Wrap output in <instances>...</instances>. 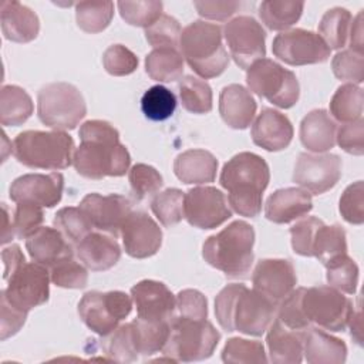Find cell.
<instances>
[{"label":"cell","mask_w":364,"mask_h":364,"mask_svg":"<svg viewBox=\"0 0 364 364\" xmlns=\"http://www.w3.org/2000/svg\"><path fill=\"white\" fill-rule=\"evenodd\" d=\"M340 213L343 219L351 225H363L364 222V183L363 181H357L348 185L338 205Z\"/></svg>","instance_id":"obj_55"},{"label":"cell","mask_w":364,"mask_h":364,"mask_svg":"<svg viewBox=\"0 0 364 364\" xmlns=\"http://www.w3.org/2000/svg\"><path fill=\"white\" fill-rule=\"evenodd\" d=\"M26 249L33 262H37L47 269L60 260L75 255L74 245H71L58 229L48 226H41L30 235L26 239Z\"/></svg>","instance_id":"obj_25"},{"label":"cell","mask_w":364,"mask_h":364,"mask_svg":"<svg viewBox=\"0 0 364 364\" xmlns=\"http://www.w3.org/2000/svg\"><path fill=\"white\" fill-rule=\"evenodd\" d=\"M112 17V1H80L75 4L77 24L85 33H101L109 26Z\"/></svg>","instance_id":"obj_41"},{"label":"cell","mask_w":364,"mask_h":364,"mask_svg":"<svg viewBox=\"0 0 364 364\" xmlns=\"http://www.w3.org/2000/svg\"><path fill=\"white\" fill-rule=\"evenodd\" d=\"M353 16L347 9L327 10L318 23V36L330 50H340L348 43Z\"/></svg>","instance_id":"obj_35"},{"label":"cell","mask_w":364,"mask_h":364,"mask_svg":"<svg viewBox=\"0 0 364 364\" xmlns=\"http://www.w3.org/2000/svg\"><path fill=\"white\" fill-rule=\"evenodd\" d=\"M303 9V1L266 0L259 6V17L269 30L287 31V28L299 21Z\"/></svg>","instance_id":"obj_34"},{"label":"cell","mask_w":364,"mask_h":364,"mask_svg":"<svg viewBox=\"0 0 364 364\" xmlns=\"http://www.w3.org/2000/svg\"><path fill=\"white\" fill-rule=\"evenodd\" d=\"M250 135L255 145L276 152L290 145L293 139V125L280 111L263 108L252 125Z\"/></svg>","instance_id":"obj_22"},{"label":"cell","mask_w":364,"mask_h":364,"mask_svg":"<svg viewBox=\"0 0 364 364\" xmlns=\"http://www.w3.org/2000/svg\"><path fill=\"white\" fill-rule=\"evenodd\" d=\"M218 159L213 154L205 149H188L179 154L173 162L176 178L186 183H209L216 178Z\"/></svg>","instance_id":"obj_29"},{"label":"cell","mask_w":364,"mask_h":364,"mask_svg":"<svg viewBox=\"0 0 364 364\" xmlns=\"http://www.w3.org/2000/svg\"><path fill=\"white\" fill-rule=\"evenodd\" d=\"M272 51L274 57L289 65H309L327 61L331 50L317 33L293 28L274 37Z\"/></svg>","instance_id":"obj_14"},{"label":"cell","mask_w":364,"mask_h":364,"mask_svg":"<svg viewBox=\"0 0 364 364\" xmlns=\"http://www.w3.org/2000/svg\"><path fill=\"white\" fill-rule=\"evenodd\" d=\"M256 108L253 95L240 84H229L220 91L219 114L225 124L233 129L247 128L255 118Z\"/></svg>","instance_id":"obj_27"},{"label":"cell","mask_w":364,"mask_h":364,"mask_svg":"<svg viewBox=\"0 0 364 364\" xmlns=\"http://www.w3.org/2000/svg\"><path fill=\"white\" fill-rule=\"evenodd\" d=\"M50 272L37 262H26L7 279L1 296L14 307L30 311L44 304L50 296Z\"/></svg>","instance_id":"obj_12"},{"label":"cell","mask_w":364,"mask_h":364,"mask_svg":"<svg viewBox=\"0 0 364 364\" xmlns=\"http://www.w3.org/2000/svg\"><path fill=\"white\" fill-rule=\"evenodd\" d=\"M87 114V105L80 90L64 81L50 82L37 94V115L54 131L74 129Z\"/></svg>","instance_id":"obj_8"},{"label":"cell","mask_w":364,"mask_h":364,"mask_svg":"<svg viewBox=\"0 0 364 364\" xmlns=\"http://www.w3.org/2000/svg\"><path fill=\"white\" fill-rule=\"evenodd\" d=\"M43 206L28 202H17L13 215V228L18 239H27L37 229L41 228L44 222Z\"/></svg>","instance_id":"obj_53"},{"label":"cell","mask_w":364,"mask_h":364,"mask_svg":"<svg viewBox=\"0 0 364 364\" xmlns=\"http://www.w3.org/2000/svg\"><path fill=\"white\" fill-rule=\"evenodd\" d=\"M350 48L364 54V40H363V11H360L355 18H353L350 28Z\"/></svg>","instance_id":"obj_62"},{"label":"cell","mask_w":364,"mask_h":364,"mask_svg":"<svg viewBox=\"0 0 364 364\" xmlns=\"http://www.w3.org/2000/svg\"><path fill=\"white\" fill-rule=\"evenodd\" d=\"M304 287L294 289L290 294H287L276 307V318L280 320L286 327L293 330H307L310 326L301 309V296Z\"/></svg>","instance_id":"obj_51"},{"label":"cell","mask_w":364,"mask_h":364,"mask_svg":"<svg viewBox=\"0 0 364 364\" xmlns=\"http://www.w3.org/2000/svg\"><path fill=\"white\" fill-rule=\"evenodd\" d=\"M331 68L338 80L361 84L364 81V54L351 48L343 50L333 57Z\"/></svg>","instance_id":"obj_52"},{"label":"cell","mask_w":364,"mask_h":364,"mask_svg":"<svg viewBox=\"0 0 364 364\" xmlns=\"http://www.w3.org/2000/svg\"><path fill=\"white\" fill-rule=\"evenodd\" d=\"M169 321H149L139 317L131 321L139 354L152 355L162 351L169 337Z\"/></svg>","instance_id":"obj_40"},{"label":"cell","mask_w":364,"mask_h":364,"mask_svg":"<svg viewBox=\"0 0 364 364\" xmlns=\"http://www.w3.org/2000/svg\"><path fill=\"white\" fill-rule=\"evenodd\" d=\"M193 6L200 17L209 18V20H216V21H223L233 16L239 7V1H232V0H216V1H193Z\"/></svg>","instance_id":"obj_59"},{"label":"cell","mask_w":364,"mask_h":364,"mask_svg":"<svg viewBox=\"0 0 364 364\" xmlns=\"http://www.w3.org/2000/svg\"><path fill=\"white\" fill-rule=\"evenodd\" d=\"M253 228L245 220H235L205 240L202 256L225 276L245 279L253 264Z\"/></svg>","instance_id":"obj_4"},{"label":"cell","mask_w":364,"mask_h":364,"mask_svg":"<svg viewBox=\"0 0 364 364\" xmlns=\"http://www.w3.org/2000/svg\"><path fill=\"white\" fill-rule=\"evenodd\" d=\"M101 348L111 361L132 363L138 358V347L132 323L118 326L109 334L102 336Z\"/></svg>","instance_id":"obj_36"},{"label":"cell","mask_w":364,"mask_h":364,"mask_svg":"<svg viewBox=\"0 0 364 364\" xmlns=\"http://www.w3.org/2000/svg\"><path fill=\"white\" fill-rule=\"evenodd\" d=\"M53 223H54V228L58 229L71 245H74V247L88 233L92 232V225L88 220V218L84 215V212L80 208H74V206L61 208L54 215Z\"/></svg>","instance_id":"obj_44"},{"label":"cell","mask_w":364,"mask_h":364,"mask_svg":"<svg viewBox=\"0 0 364 364\" xmlns=\"http://www.w3.org/2000/svg\"><path fill=\"white\" fill-rule=\"evenodd\" d=\"M63 191L64 176L60 172L26 173L10 185V199L53 208L61 200Z\"/></svg>","instance_id":"obj_20"},{"label":"cell","mask_w":364,"mask_h":364,"mask_svg":"<svg viewBox=\"0 0 364 364\" xmlns=\"http://www.w3.org/2000/svg\"><path fill=\"white\" fill-rule=\"evenodd\" d=\"M132 297L124 291H88L78 303L82 323L98 336H107L125 320L132 310Z\"/></svg>","instance_id":"obj_10"},{"label":"cell","mask_w":364,"mask_h":364,"mask_svg":"<svg viewBox=\"0 0 364 364\" xmlns=\"http://www.w3.org/2000/svg\"><path fill=\"white\" fill-rule=\"evenodd\" d=\"M34 111L31 97L18 85H3L0 91V122L4 127H18Z\"/></svg>","instance_id":"obj_32"},{"label":"cell","mask_w":364,"mask_h":364,"mask_svg":"<svg viewBox=\"0 0 364 364\" xmlns=\"http://www.w3.org/2000/svg\"><path fill=\"white\" fill-rule=\"evenodd\" d=\"M253 289L267 297L276 307L297 284L294 266L287 259H262L252 274Z\"/></svg>","instance_id":"obj_18"},{"label":"cell","mask_w":364,"mask_h":364,"mask_svg":"<svg viewBox=\"0 0 364 364\" xmlns=\"http://www.w3.org/2000/svg\"><path fill=\"white\" fill-rule=\"evenodd\" d=\"M223 36L235 63L247 70L255 61L266 55V31L256 18L250 16H237L228 21Z\"/></svg>","instance_id":"obj_13"},{"label":"cell","mask_w":364,"mask_h":364,"mask_svg":"<svg viewBox=\"0 0 364 364\" xmlns=\"http://www.w3.org/2000/svg\"><path fill=\"white\" fill-rule=\"evenodd\" d=\"M347 253L346 232L340 225L318 226L311 249V257H317L323 264Z\"/></svg>","instance_id":"obj_39"},{"label":"cell","mask_w":364,"mask_h":364,"mask_svg":"<svg viewBox=\"0 0 364 364\" xmlns=\"http://www.w3.org/2000/svg\"><path fill=\"white\" fill-rule=\"evenodd\" d=\"M185 193L176 188H168L154 196L151 210L156 219L166 228L178 225L183 216Z\"/></svg>","instance_id":"obj_43"},{"label":"cell","mask_w":364,"mask_h":364,"mask_svg":"<svg viewBox=\"0 0 364 364\" xmlns=\"http://www.w3.org/2000/svg\"><path fill=\"white\" fill-rule=\"evenodd\" d=\"M3 232H1V243L6 245L9 242H11V239L16 236L14 233V228H13V220H10V215H9V209L6 206V203H3Z\"/></svg>","instance_id":"obj_64"},{"label":"cell","mask_w":364,"mask_h":364,"mask_svg":"<svg viewBox=\"0 0 364 364\" xmlns=\"http://www.w3.org/2000/svg\"><path fill=\"white\" fill-rule=\"evenodd\" d=\"M27 311L20 310L10 304L4 296H1V327H0V338L4 341L6 338L14 336L26 323Z\"/></svg>","instance_id":"obj_60"},{"label":"cell","mask_w":364,"mask_h":364,"mask_svg":"<svg viewBox=\"0 0 364 364\" xmlns=\"http://www.w3.org/2000/svg\"><path fill=\"white\" fill-rule=\"evenodd\" d=\"M77 259L92 272L114 267L121 257V247L112 235L91 232L74 247Z\"/></svg>","instance_id":"obj_23"},{"label":"cell","mask_w":364,"mask_h":364,"mask_svg":"<svg viewBox=\"0 0 364 364\" xmlns=\"http://www.w3.org/2000/svg\"><path fill=\"white\" fill-rule=\"evenodd\" d=\"M246 82L249 90L257 97L266 98L283 109L291 108L300 97V85L296 74L270 58L255 61L247 68Z\"/></svg>","instance_id":"obj_9"},{"label":"cell","mask_w":364,"mask_h":364,"mask_svg":"<svg viewBox=\"0 0 364 364\" xmlns=\"http://www.w3.org/2000/svg\"><path fill=\"white\" fill-rule=\"evenodd\" d=\"M222 28L218 24L195 20L188 24L179 38L182 57L202 78H215L229 65V54L222 43Z\"/></svg>","instance_id":"obj_5"},{"label":"cell","mask_w":364,"mask_h":364,"mask_svg":"<svg viewBox=\"0 0 364 364\" xmlns=\"http://www.w3.org/2000/svg\"><path fill=\"white\" fill-rule=\"evenodd\" d=\"M175 314L179 317L205 320L208 318V300L195 289H185L176 294Z\"/></svg>","instance_id":"obj_57"},{"label":"cell","mask_w":364,"mask_h":364,"mask_svg":"<svg viewBox=\"0 0 364 364\" xmlns=\"http://www.w3.org/2000/svg\"><path fill=\"white\" fill-rule=\"evenodd\" d=\"M81 144L74 151L75 171L88 179L122 176L129 169L131 156L119 142V132L102 119L85 121L78 131Z\"/></svg>","instance_id":"obj_1"},{"label":"cell","mask_w":364,"mask_h":364,"mask_svg":"<svg viewBox=\"0 0 364 364\" xmlns=\"http://www.w3.org/2000/svg\"><path fill=\"white\" fill-rule=\"evenodd\" d=\"M341 178V159L336 154H307L297 158L293 181L310 195H321Z\"/></svg>","instance_id":"obj_16"},{"label":"cell","mask_w":364,"mask_h":364,"mask_svg":"<svg viewBox=\"0 0 364 364\" xmlns=\"http://www.w3.org/2000/svg\"><path fill=\"white\" fill-rule=\"evenodd\" d=\"M176 98L172 91L158 84L148 88L141 98V109L151 121H165L175 112Z\"/></svg>","instance_id":"obj_45"},{"label":"cell","mask_w":364,"mask_h":364,"mask_svg":"<svg viewBox=\"0 0 364 364\" xmlns=\"http://www.w3.org/2000/svg\"><path fill=\"white\" fill-rule=\"evenodd\" d=\"M1 33L6 40L14 43H30L40 31V20L37 14L18 1L1 3Z\"/></svg>","instance_id":"obj_28"},{"label":"cell","mask_w":364,"mask_h":364,"mask_svg":"<svg viewBox=\"0 0 364 364\" xmlns=\"http://www.w3.org/2000/svg\"><path fill=\"white\" fill-rule=\"evenodd\" d=\"M215 316L219 326L232 333L262 336L276 316V306L255 289L232 283L225 286L215 299Z\"/></svg>","instance_id":"obj_2"},{"label":"cell","mask_w":364,"mask_h":364,"mask_svg":"<svg viewBox=\"0 0 364 364\" xmlns=\"http://www.w3.org/2000/svg\"><path fill=\"white\" fill-rule=\"evenodd\" d=\"M131 191L138 200L156 195L164 185L161 173L151 165L135 164L128 173Z\"/></svg>","instance_id":"obj_49"},{"label":"cell","mask_w":364,"mask_h":364,"mask_svg":"<svg viewBox=\"0 0 364 364\" xmlns=\"http://www.w3.org/2000/svg\"><path fill=\"white\" fill-rule=\"evenodd\" d=\"M51 282L64 289H84L88 283L87 267L77 262L74 256L67 257L51 266L50 269Z\"/></svg>","instance_id":"obj_48"},{"label":"cell","mask_w":364,"mask_h":364,"mask_svg":"<svg viewBox=\"0 0 364 364\" xmlns=\"http://www.w3.org/2000/svg\"><path fill=\"white\" fill-rule=\"evenodd\" d=\"M121 237L125 253L135 259L154 256L162 245V230L144 210L131 212L121 226Z\"/></svg>","instance_id":"obj_19"},{"label":"cell","mask_w":364,"mask_h":364,"mask_svg":"<svg viewBox=\"0 0 364 364\" xmlns=\"http://www.w3.org/2000/svg\"><path fill=\"white\" fill-rule=\"evenodd\" d=\"M364 97L363 88L355 84H344L337 88L331 101L330 112L340 122H351L363 118Z\"/></svg>","instance_id":"obj_38"},{"label":"cell","mask_w":364,"mask_h":364,"mask_svg":"<svg viewBox=\"0 0 364 364\" xmlns=\"http://www.w3.org/2000/svg\"><path fill=\"white\" fill-rule=\"evenodd\" d=\"M182 107L192 114H208L213 107L210 85L193 75H185L178 84Z\"/></svg>","instance_id":"obj_37"},{"label":"cell","mask_w":364,"mask_h":364,"mask_svg":"<svg viewBox=\"0 0 364 364\" xmlns=\"http://www.w3.org/2000/svg\"><path fill=\"white\" fill-rule=\"evenodd\" d=\"M102 64L108 74L115 77L129 75L138 67V57L122 44L109 46L102 54Z\"/></svg>","instance_id":"obj_54"},{"label":"cell","mask_w":364,"mask_h":364,"mask_svg":"<svg viewBox=\"0 0 364 364\" xmlns=\"http://www.w3.org/2000/svg\"><path fill=\"white\" fill-rule=\"evenodd\" d=\"M145 71L158 82H172L183 74V57L178 48H154L145 57Z\"/></svg>","instance_id":"obj_33"},{"label":"cell","mask_w":364,"mask_h":364,"mask_svg":"<svg viewBox=\"0 0 364 364\" xmlns=\"http://www.w3.org/2000/svg\"><path fill=\"white\" fill-rule=\"evenodd\" d=\"M303 354L310 364H343L347 358V346L343 340L320 328L309 327Z\"/></svg>","instance_id":"obj_31"},{"label":"cell","mask_w":364,"mask_h":364,"mask_svg":"<svg viewBox=\"0 0 364 364\" xmlns=\"http://www.w3.org/2000/svg\"><path fill=\"white\" fill-rule=\"evenodd\" d=\"M74 139L64 131L20 132L13 141V155L24 166L34 169H65L73 164Z\"/></svg>","instance_id":"obj_6"},{"label":"cell","mask_w":364,"mask_h":364,"mask_svg":"<svg viewBox=\"0 0 364 364\" xmlns=\"http://www.w3.org/2000/svg\"><path fill=\"white\" fill-rule=\"evenodd\" d=\"M348 326H350V333L353 340L361 346L363 344V326H361V307H360V299L357 303V310H353L350 320H348Z\"/></svg>","instance_id":"obj_63"},{"label":"cell","mask_w":364,"mask_h":364,"mask_svg":"<svg viewBox=\"0 0 364 364\" xmlns=\"http://www.w3.org/2000/svg\"><path fill=\"white\" fill-rule=\"evenodd\" d=\"M1 259L4 264L3 279L7 280L11 273H14L21 264L26 263V256L23 255L18 245H10L1 250Z\"/></svg>","instance_id":"obj_61"},{"label":"cell","mask_w":364,"mask_h":364,"mask_svg":"<svg viewBox=\"0 0 364 364\" xmlns=\"http://www.w3.org/2000/svg\"><path fill=\"white\" fill-rule=\"evenodd\" d=\"M181 33L179 21L169 14H162L152 26L145 28V38L154 48H178Z\"/></svg>","instance_id":"obj_50"},{"label":"cell","mask_w":364,"mask_h":364,"mask_svg":"<svg viewBox=\"0 0 364 364\" xmlns=\"http://www.w3.org/2000/svg\"><path fill=\"white\" fill-rule=\"evenodd\" d=\"M222 361L229 364H247V363H267L269 358L264 346L257 340H246L232 337L226 341L222 350Z\"/></svg>","instance_id":"obj_46"},{"label":"cell","mask_w":364,"mask_h":364,"mask_svg":"<svg viewBox=\"0 0 364 364\" xmlns=\"http://www.w3.org/2000/svg\"><path fill=\"white\" fill-rule=\"evenodd\" d=\"M78 208L88 218L92 228L112 235L114 237L119 233L122 223L132 212L131 202L125 196L117 193H88L82 198Z\"/></svg>","instance_id":"obj_17"},{"label":"cell","mask_w":364,"mask_h":364,"mask_svg":"<svg viewBox=\"0 0 364 364\" xmlns=\"http://www.w3.org/2000/svg\"><path fill=\"white\" fill-rule=\"evenodd\" d=\"M313 209L311 195L301 188H282L266 200L264 215L277 225L290 223L306 216Z\"/></svg>","instance_id":"obj_24"},{"label":"cell","mask_w":364,"mask_h":364,"mask_svg":"<svg viewBox=\"0 0 364 364\" xmlns=\"http://www.w3.org/2000/svg\"><path fill=\"white\" fill-rule=\"evenodd\" d=\"M321 223H323L321 219H318L316 216H309V218L299 220L297 223H294L290 228L291 247L297 255L311 257L313 240H314L316 232Z\"/></svg>","instance_id":"obj_56"},{"label":"cell","mask_w":364,"mask_h":364,"mask_svg":"<svg viewBox=\"0 0 364 364\" xmlns=\"http://www.w3.org/2000/svg\"><path fill=\"white\" fill-rule=\"evenodd\" d=\"M336 142L338 146L351 155L364 154V119L358 118L351 122L343 124L337 128Z\"/></svg>","instance_id":"obj_58"},{"label":"cell","mask_w":364,"mask_h":364,"mask_svg":"<svg viewBox=\"0 0 364 364\" xmlns=\"http://www.w3.org/2000/svg\"><path fill=\"white\" fill-rule=\"evenodd\" d=\"M324 267L327 283L331 287L347 294L355 293L358 286V266L347 253L330 260Z\"/></svg>","instance_id":"obj_42"},{"label":"cell","mask_w":364,"mask_h":364,"mask_svg":"<svg viewBox=\"0 0 364 364\" xmlns=\"http://www.w3.org/2000/svg\"><path fill=\"white\" fill-rule=\"evenodd\" d=\"M337 124L326 109L310 111L300 122V141L304 148L320 154L336 145Z\"/></svg>","instance_id":"obj_30"},{"label":"cell","mask_w":364,"mask_h":364,"mask_svg":"<svg viewBox=\"0 0 364 364\" xmlns=\"http://www.w3.org/2000/svg\"><path fill=\"white\" fill-rule=\"evenodd\" d=\"M270 181L267 162L253 152H239L222 168L219 182L228 191V203L240 216L262 212L263 192Z\"/></svg>","instance_id":"obj_3"},{"label":"cell","mask_w":364,"mask_h":364,"mask_svg":"<svg viewBox=\"0 0 364 364\" xmlns=\"http://www.w3.org/2000/svg\"><path fill=\"white\" fill-rule=\"evenodd\" d=\"M306 331L286 327L274 317L267 328L266 343L269 361L276 364H299L303 361V347Z\"/></svg>","instance_id":"obj_26"},{"label":"cell","mask_w":364,"mask_h":364,"mask_svg":"<svg viewBox=\"0 0 364 364\" xmlns=\"http://www.w3.org/2000/svg\"><path fill=\"white\" fill-rule=\"evenodd\" d=\"M301 309L310 324L330 331L346 330L354 310L353 301L331 286L304 287Z\"/></svg>","instance_id":"obj_11"},{"label":"cell","mask_w":364,"mask_h":364,"mask_svg":"<svg viewBox=\"0 0 364 364\" xmlns=\"http://www.w3.org/2000/svg\"><path fill=\"white\" fill-rule=\"evenodd\" d=\"M219 340L220 333L209 320L172 316L169 337L162 348V354L171 361H202L213 354Z\"/></svg>","instance_id":"obj_7"},{"label":"cell","mask_w":364,"mask_h":364,"mask_svg":"<svg viewBox=\"0 0 364 364\" xmlns=\"http://www.w3.org/2000/svg\"><path fill=\"white\" fill-rule=\"evenodd\" d=\"M121 17L131 26L145 27L152 26L162 16V1H118L117 3Z\"/></svg>","instance_id":"obj_47"},{"label":"cell","mask_w":364,"mask_h":364,"mask_svg":"<svg viewBox=\"0 0 364 364\" xmlns=\"http://www.w3.org/2000/svg\"><path fill=\"white\" fill-rule=\"evenodd\" d=\"M183 216L193 228L215 229L232 216V210L222 191L196 186L185 193Z\"/></svg>","instance_id":"obj_15"},{"label":"cell","mask_w":364,"mask_h":364,"mask_svg":"<svg viewBox=\"0 0 364 364\" xmlns=\"http://www.w3.org/2000/svg\"><path fill=\"white\" fill-rule=\"evenodd\" d=\"M131 297L139 318L169 321L175 314L176 299L162 282L141 280L131 287Z\"/></svg>","instance_id":"obj_21"}]
</instances>
